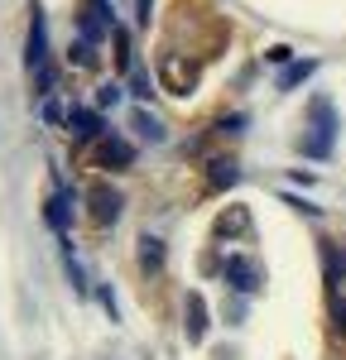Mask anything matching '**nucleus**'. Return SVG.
Masks as SVG:
<instances>
[]
</instances>
